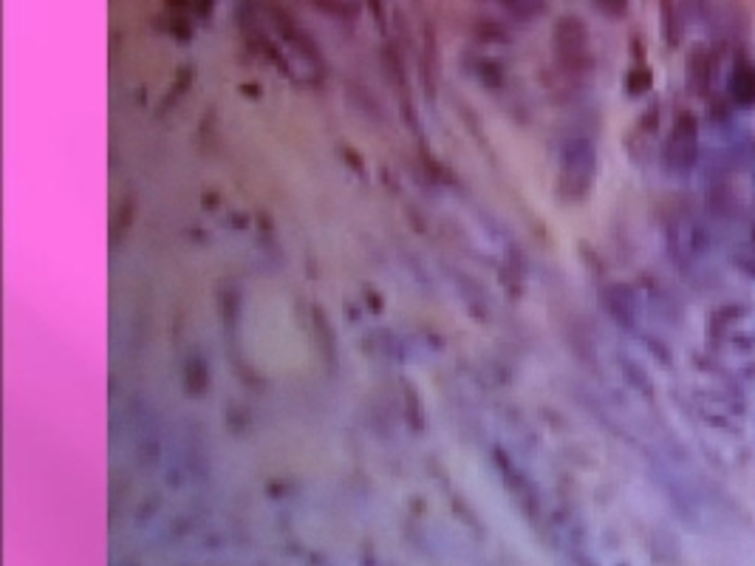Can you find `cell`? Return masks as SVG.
<instances>
[{
    "label": "cell",
    "instance_id": "cell-1",
    "mask_svg": "<svg viewBox=\"0 0 755 566\" xmlns=\"http://www.w3.org/2000/svg\"><path fill=\"white\" fill-rule=\"evenodd\" d=\"M699 119L690 111H679L671 125V134L662 145V162L668 167V173H690L699 162Z\"/></svg>",
    "mask_w": 755,
    "mask_h": 566
},
{
    "label": "cell",
    "instance_id": "cell-5",
    "mask_svg": "<svg viewBox=\"0 0 755 566\" xmlns=\"http://www.w3.org/2000/svg\"><path fill=\"white\" fill-rule=\"evenodd\" d=\"M671 247L679 250L682 258H702L710 247V235L705 224H699L696 218H682L671 227Z\"/></svg>",
    "mask_w": 755,
    "mask_h": 566
},
{
    "label": "cell",
    "instance_id": "cell-2",
    "mask_svg": "<svg viewBox=\"0 0 755 566\" xmlns=\"http://www.w3.org/2000/svg\"><path fill=\"white\" fill-rule=\"evenodd\" d=\"M555 51H558L560 66L569 74H586L594 66L589 46V29L575 15L560 17L555 26Z\"/></svg>",
    "mask_w": 755,
    "mask_h": 566
},
{
    "label": "cell",
    "instance_id": "cell-6",
    "mask_svg": "<svg viewBox=\"0 0 755 566\" xmlns=\"http://www.w3.org/2000/svg\"><path fill=\"white\" fill-rule=\"evenodd\" d=\"M608 312L614 315V320H620L623 326H634L637 323V298L631 289L625 286H611V292L606 295Z\"/></svg>",
    "mask_w": 755,
    "mask_h": 566
},
{
    "label": "cell",
    "instance_id": "cell-7",
    "mask_svg": "<svg viewBox=\"0 0 755 566\" xmlns=\"http://www.w3.org/2000/svg\"><path fill=\"white\" fill-rule=\"evenodd\" d=\"M690 77H693V83L699 85V88H705L710 85V77H713V57H710V51L705 49H696L690 54Z\"/></svg>",
    "mask_w": 755,
    "mask_h": 566
},
{
    "label": "cell",
    "instance_id": "cell-4",
    "mask_svg": "<svg viewBox=\"0 0 755 566\" xmlns=\"http://www.w3.org/2000/svg\"><path fill=\"white\" fill-rule=\"evenodd\" d=\"M727 100L741 111L755 108V60L747 54H736L727 74Z\"/></svg>",
    "mask_w": 755,
    "mask_h": 566
},
{
    "label": "cell",
    "instance_id": "cell-8",
    "mask_svg": "<svg viewBox=\"0 0 755 566\" xmlns=\"http://www.w3.org/2000/svg\"><path fill=\"white\" fill-rule=\"evenodd\" d=\"M733 261H736V267H739L744 275L755 278V230L750 233V238H747V241L741 244L739 250H736Z\"/></svg>",
    "mask_w": 755,
    "mask_h": 566
},
{
    "label": "cell",
    "instance_id": "cell-12",
    "mask_svg": "<svg viewBox=\"0 0 755 566\" xmlns=\"http://www.w3.org/2000/svg\"><path fill=\"white\" fill-rule=\"evenodd\" d=\"M594 3H597V6H600V9L611 17L625 15V9H628V0H594Z\"/></svg>",
    "mask_w": 755,
    "mask_h": 566
},
{
    "label": "cell",
    "instance_id": "cell-10",
    "mask_svg": "<svg viewBox=\"0 0 755 566\" xmlns=\"http://www.w3.org/2000/svg\"><path fill=\"white\" fill-rule=\"evenodd\" d=\"M648 88H651V71L648 68H634L628 74V91L637 97V94H645Z\"/></svg>",
    "mask_w": 755,
    "mask_h": 566
},
{
    "label": "cell",
    "instance_id": "cell-9",
    "mask_svg": "<svg viewBox=\"0 0 755 566\" xmlns=\"http://www.w3.org/2000/svg\"><path fill=\"white\" fill-rule=\"evenodd\" d=\"M512 15L538 17L546 9V0H501Z\"/></svg>",
    "mask_w": 755,
    "mask_h": 566
},
{
    "label": "cell",
    "instance_id": "cell-3",
    "mask_svg": "<svg viewBox=\"0 0 755 566\" xmlns=\"http://www.w3.org/2000/svg\"><path fill=\"white\" fill-rule=\"evenodd\" d=\"M560 179H563V193L569 199H583L591 190L594 182V170H597V153L591 148L589 139H572L563 148L560 159Z\"/></svg>",
    "mask_w": 755,
    "mask_h": 566
},
{
    "label": "cell",
    "instance_id": "cell-11",
    "mask_svg": "<svg viewBox=\"0 0 755 566\" xmlns=\"http://www.w3.org/2000/svg\"><path fill=\"white\" fill-rule=\"evenodd\" d=\"M682 12V20H696V17L705 15L707 9V0H682V6H679Z\"/></svg>",
    "mask_w": 755,
    "mask_h": 566
}]
</instances>
